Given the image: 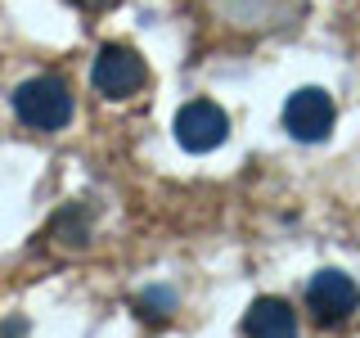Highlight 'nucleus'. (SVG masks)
Segmentation results:
<instances>
[{
	"mask_svg": "<svg viewBox=\"0 0 360 338\" xmlns=\"http://www.w3.org/2000/svg\"><path fill=\"white\" fill-rule=\"evenodd\" d=\"M14 113L18 122H27L37 131H59L72 118V95L59 77H32L14 90Z\"/></svg>",
	"mask_w": 360,
	"mask_h": 338,
	"instance_id": "f257e3e1",
	"label": "nucleus"
},
{
	"mask_svg": "<svg viewBox=\"0 0 360 338\" xmlns=\"http://www.w3.org/2000/svg\"><path fill=\"white\" fill-rule=\"evenodd\" d=\"M225 135H230V118H225V108L212 104V99H189V104L176 113V140L185 144L189 154H212L217 144H225Z\"/></svg>",
	"mask_w": 360,
	"mask_h": 338,
	"instance_id": "f03ea898",
	"label": "nucleus"
},
{
	"mask_svg": "<svg viewBox=\"0 0 360 338\" xmlns=\"http://www.w3.org/2000/svg\"><path fill=\"white\" fill-rule=\"evenodd\" d=\"M144 82H149V68H144V59L131 50V45H104V50H99L95 86L104 90L108 99H131Z\"/></svg>",
	"mask_w": 360,
	"mask_h": 338,
	"instance_id": "7ed1b4c3",
	"label": "nucleus"
},
{
	"mask_svg": "<svg viewBox=\"0 0 360 338\" xmlns=\"http://www.w3.org/2000/svg\"><path fill=\"white\" fill-rule=\"evenodd\" d=\"M284 127L292 140H324V135L333 131V99L324 95L320 86H302V90H292L288 95V104H284Z\"/></svg>",
	"mask_w": 360,
	"mask_h": 338,
	"instance_id": "20e7f679",
	"label": "nucleus"
},
{
	"mask_svg": "<svg viewBox=\"0 0 360 338\" xmlns=\"http://www.w3.org/2000/svg\"><path fill=\"white\" fill-rule=\"evenodd\" d=\"M307 302H311V311H315L320 325H338L360 307V289H356L352 275H342V270H320V275H311V284H307Z\"/></svg>",
	"mask_w": 360,
	"mask_h": 338,
	"instance_id": "39448f33",
	"label": "nucleus"
},
{
	"mask_svg": "<svg viewBox=\"0 0 360 338\" xmlns=\"http://www.w3.org/2000/svg\"><path fill=\"white\" fill-rule=\"evenodd\" d=\"M248 338H297V315L284 298H257L243 320Z\"/></svg>",
	"mask_w": 360,
	"mask_h": 338,
	"instance_id": "423d86ee",
	"label": "nucleus"
}]
</instances>
